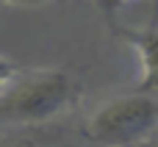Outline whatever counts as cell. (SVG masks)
<instances>
[{"label":"cell","instance_id":"ba28073f","mask_svg":"<svg viewBox=\"0 0 158 147\" xmlns=\"http://www.w3.org/2000/svg\"><path fill=\"white\" fill-rule=\"evenodd\" d=\"M150 25H158V0H153V22Z\"/></svg>","mask_w":158,"mask_h":147},{"label":"cell","instance_id":"9c48e42d","mask_svg":"<svg viewBox=\"0 0 158 147\" xmlns=\"http://www.w3.org/2000/svg\"><path fill=\"white\" fill-rule=\"evenodd\" d=\"M139 147H158V142H144V145H139Z\"/></svg>","mask_w":158,"mask_h":147},{"label":"cell","instance_id":"8992f818","mask_svg":"<svg viewBox=\"0 0 158 147\" xmlns=\"http://www.w3.org/2000/svg\"><path fill=\"white\" fill-rule=\"evenodd\" d=\"M125 3H128V0H97V6H100V8H103L108 17H111V14H117V11H119Z\"/></svg>","mask_w":158,"mask_h":147},{"label":"cell","instance_id":"7a4b0ae2","mask_svg":"<svg viewBox=\"0 0 158 147\" xmlns=\"http://www.w3.org/2000/svg\"><path fill=\"white\" fill-rule=\"evenodd\" d=\"M158 131V92H128L100 103L86 125L83 136L100 147H139Z\"/></svg>","mask_w":158,"mask_h":147},{"label":"cell","instance_id":"3957f363","mask_svg":"<svg viewBox=\"0 0 158 147\" xmlns=\"http://www.w3.org/2000/svg\"><path fill=\"white\" fill-rule=\"evenodd\" d=\"M117 33L122 39H128L142 61V81L136 89L142 92H158V25H147L139 31L131 28H117Z\"/></svg>","mask_w":158,"mask_h":147},{"label":"cell","instance_id":"277c9868","mask_svg":"<svg viewBox=\"0 0 158 147\" xmlns=\"http://www.w3.org/2000/svg\"><path fill=\"white\" fill-rule=\"evenodd\" d=\"M0 147H44V142L36 139L28 131H3L0 133Z\"/></svg>","mask_w":158,"mask_h":147},{"label":"cell","instance_id":"52a82bcc","mask_svg":"<svg viewBox=\"0 0 158 147\" xmlns=\"http://www.w3.org/2000/svg\"><path fill=\"white\" fill-rule=\"evenodd\" d=\"M3 6H42V3H50V0H0Z\"/></svg>","mask_w":158,"mask_h":147},{"label":"cell","instance_id":"6da1fadb","mask_svg":"<svg viewBox=\"0 0 158 147\" xmlns=\"http://www.w3.org/2000/svg\"><path fill=\"white\" fill-rule=\"evenodd\" d=\"M78 97L67 69H19L0 89V125H42L64 114Z\"/></svg>","mask_w":158,"mask_h":147},{"label":"cell","instance_id":"5b68a950","mask_svg":"<svg viewBox=\"0 0 158 147\" xmlns=\"http://www.w3.org/2000/svg\"><path fill=\"white\" fill-rule=\"evenodd\" d=\"M17 72H19V67H14L8 58H3V56H0V89H3V86H6Z\"/></svg>","mask_w":158,"mask_h":147}]
</instances>
